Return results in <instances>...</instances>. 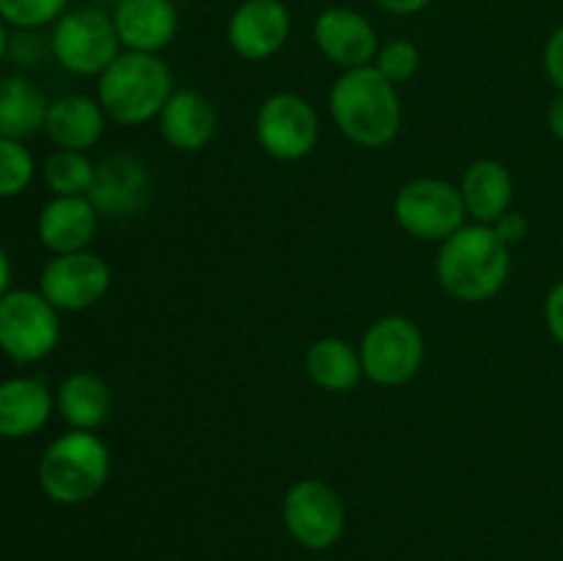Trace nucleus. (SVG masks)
<instances>
[{
  "instance_id": "1",
  "label": "nucleus",
  "mask_w": 563,
  "mask_h": 561,
  "mask_svg": "<svg viewBox=\"0 0 563 561\" xmlns=\"http://www.w3.org/2000/svg\"><path fill=\"white\" fill-rule=\"evenodd\" d=\"M511 273V248L493 226L471 223L440 242L438 280L454 300L484 302L498 295Z\"/></svg>"
},
{
  "instance_id": "2",
  "label": "nucleus",
  "mask_w": 563,
  "mask_h": 561,
  "mask_svg": "<svg viewBox=\"0 0 563 561\" xmlns=\"http://www.w3.org/2000/svg\"><path fill=\"white\" fill-rule=\"evenodd\" d=\"M330 116L344 138L363 148H383L399 135L401 102L394 82L372 66L346 69L330 88Z\"/></svg>"
},
{
  "instance_id": "3",
  "label": "nucleus",
  "mask_w": 563,
  "mask_h": 561,
  "mask_svg": "<svg viewBox=\"0 0 563 561\" xmlns=\"http://www.w3.org/2000/svg\"><path fill=\"white\" fill-rule=\"evenodd\" d=\"M97 80V99L104 116L124 127L157 119L174 94V75L154 53L124 50Z\"/></svg>"
},
{
  "instance_id": "4",
  "label": "nucleus",
  "mask_w": 563,
  "mask_h": 561,
  "mask_svg": "<svg viewBox=\"0 0 563 561\" xmlns=\"http://www.w3.org/2000/svg\"><path fill=\"white\" fill-rule=\"evenodd\" d=\"M110 479V451L102 438L69 429L44 449L38 460V487L53 504L80 506L97 498Z\"/></svg>"
},
{
  "instance_id": "5",
  "label": "nucleus",
  "mask_w": 563,
  "mask_h": 561,
  "mask_svg": "<svg viewBox=\"0 0 563 561\" xmlns=\"http://www.w3.org/2000/svg\"><path fill=\"white\" fill-rule=\"evenodd\" d=\"M49 53L71 75L99 77L124 50L108 11L77 6L53 25Z\"/></svg>"
},
{
  "instance_id": "6",
  "label": "nucleus",
  "mask_w": 563,
  "mask_h": 561,
  "mask_svg": "<svg viewBox=\"0 0 563 561\" xmlns=\"http://www.w3.org/2000/svg\"><path fill=\"white\" fill-rule=\"evenodd\" d=\"M58 308L33 289H9L0 297V352L14 363H38L60 341Z\"/></svg>"
},
{
  "instance_id": "7",
  "label": "nucleus",
  "mask_w": 563,
  "mask_h": 561,
  "mask_svg": "<svg viewBox=\"0 0 563 561\" xmlns=\"http://www.w3.org/2000/svg\"><path fill=\"white\" fill-rule=\"evenodd\" d=\"M357 350H361L363 377L385 388L410 383L421 372L423 355H427L421 328L401 314L377 319L363 333Z\"/></svg>"
},
{
  "instance_id": "8",
  "label": "nucleus",
  "mask_w": 563,
  "mask_h": 561,
  "mask_svg": "<svg viewBox=\"0 0 563 561\" xmlns=\"http://www.w3.org/2000/svg\"><path fill=\"white\" fill-rule=\"evenodd\" d=\"M396 223L423 242H443L465 226L467 209L460 187L438 176L412 179L396 193Z\"/></svg>"
},
{
  "instance_id": "9",
  "label": "nucleus",
  "mask_w": 563,
  "mask_h": 561,
  "mask_svg": "<svg viewBox=\"0 0 563 561\" xmlns=\"http://www.w3.org/2000/svg\"><path fill=\"white\" fill-rule=\"evenodd\" d=\"M284 526L306 550H328L344 537L346 506L322 479H300L284 495Z\"/></svg>"
},
{
  "instance_id": "10",
  "label": "nucleus",
  "mask_w": 563,
  "mask_h": 561,
  "mask_svg": "<svg viewBox=\"0 0 563 561\" xmlns=\"http://www.w3.org/2000/svg\"><path fill=\"white\" fill-rule=\"evenodd\" d=\"M256 141L269 157L297 163L319 143V116L306 97L291 91L273 94L256 113Z\"/></svg>"
},
{
  "instance_id": "11",
  "label": "nucleus",
  "mask_w": 563,
  "mask_h": 561,
  "mask_svg": "<svg viewBox=\"0 0 563 561\" xmlns=\"http://www.w3.org/2000/svg\"><path fill=\"white\" fill-rule=\"evenodd\" d=\"M113 284L108 262L93 251L53 256L38 275V292L64 314H80L104 300Z\"/></svg>"
},
{
  "instance_id": "12",
  "label": "nucleus",
  "mask_w": 563,
  "mask_h": 561,
  "mask_svg": "<svg viewBox=\"0 0 563 561\" xmlns=\"http://www.w3.org/2000/svg\"><path fill=\"white\" fill-rule=\"evenodd\" d=\"M152 174L135 154H110L93 170L88 201L104 218H135L152 201Z\"/></svg>"
},
{
  "instance_id": "13",
  "label": "nucleus",
  "mask_w": 563,
  "mask_h": 561,
  "mask_svg": "<svg viewBox=\"0 0 563 561\" xmlns=\"http://www.w3.org/2000/svg\"><path fill=\"white\" fill-rule=\"evenodd\" d=\"M291 36V14L284 0H245L225 25V38L240 58L269 61Z\"/></svg>"
},
{
  "instance_id": "14",
  "label": "nucleus",
  "mask_w": 563,
  "mask_h": 561,
  "mask_svg": "<svg viewBox=\"0 0 563 561\" xmlns=\"http://www.w3.org/2000/svg\"><path fill=\"white\" fill-rule=\"evenodd\" d=\"M313 44L341 69L372 66L379 53V38L366 14L350 6H330L313 20Z\"/></svg>"
},
{
  "instance_id": "15",
  "label": "nucleus",
  "mask_w": 563,
  "mask_h": 561,
  "mask_svg": "<svg viewBox=\"0 0 563 561\" xmlns=\"http://www.w3.org/2000/svg\"><path fill=\"white\" fill-rule=\"evenodd\" d=\"M99 218L88 196H53L36 220L38 242L53 256L88 251L99 229Z\"/></svg>"
},
{
  "instance_id": "16",
  "label": "nucleus",
  "mask_w": 563,
  "mask_h": 561,
  "mask_svg": "<svg viewBox=\"0 0 563 561\" xmlns=\"http://www.w3.org/2000/svg\"><path fill=\"white\" fill-rule=\"evenodd\" d=\"M110 16L121 47L132 53L159 55L179 31L174 0H119Z\"/></svg>"
},
{
  "instance_id": "17",
  "label": "nucleus",
  "mask_w": 563,
  "mask_h": 561,
  "mask_svg": "<svg viewBox=\"0 0 563 561\" xmlns=\"http://www.w3.org/2000/svg\"><path fill=\"white\" fill-rule=\"evenodd\" d=\"M157 119L165 143L179 152H201L218 135V110L209 97L192 88L170 94Z\"/></svg>"
},
{
  "instance_id": "18",
  "label": "nucleus",
  "mask_w": 563,
  "mask_h": 561,
  "mask_svg": "<svg viewBox=\"0 0 563 561\" xmlns=\"http://www.w3.org/2000/svg\"><path fill=\"white\" fill-rule=\"evenodd\" d=\"M104 124H108V116L99 99L86 97V94H66L49 102L44 132L58 148L88 152L102 141Z\"/></svg>"
},
{
  "instance_id": "19",
  "label": "nucleus",
  "mask_w": 563,
  "mask_h": 561,
  "mask_svg": "<svg viewBox=\"0 0 563 561\" xmlns=\"http://www.w3.org/2000/svg\"><path fill=\"white\" fill-rule=\"evenodd\" d=\"M53 407V394L38 377L3 380L0 383V438H31L49 421Z\"/></svg>"
},
{
  "instance_id": "20",
  "label": "nucleus",
  "mask_w": 563,
  "mask_h": 561,
  "mask_svg": "<svg viewBox=\"0 0 563 561\" xmlns=\"http://www.w3.org/2000/svg\"><path fill=\"white\" fill-rule=\"evenodd\" d=\"M460 193L473 223L495 226L511 209L515 182L509 168L498 160H476L462 176Z\"/></svg>"
},
{
  "instance_id": "21",
  "label": "nucleus",
  "mask_w": 563,
  "mask_h": 561,
  "mask_svg": "<svg viewBox=\"0 0 563 561\" xmlns=\"http://www.w3.org/2000/svg\"><path fill=\"white\" fill-rule=\"evenodd\" d=\"M110 405H113V396H110L108 383L93 372L69 374L55 391V410L71 429H82V432H97L108 421Z\"/></svg>"
},
{
  "instance_id": "22",
  "label": "nucleus",
  "mask_w": 563,
  "mask_h": 561,
  "mask_svg": "<svg viewBox=\"0 0 563 561\" xmlns=\"http://www.w3.org/2000/svg\"><path fill=\"white\" fill-rule=\"evenodd\" d=\"M49 99L25 75L0 77V135L25 141L44 130Z\"/></svg>"
},
{
  "instance_id": "23",
  "label": "nucleus",
  "mask_w": 563,
  "mask_h": 561,
  "mask_svg": "<svg viewBox=\"0 0 563 561\" xmlns=\"http://www.w3.org/2000/svg\"><path fill=\"white\" fill-rule=\"evenodd\" d=\"M306 372L313 385L333 394H346L363 380L361 350L339 336H322L306 352Z\"/></svg>"
},
{
  "instance_id": "24",
  "label": "nucleus",
  "mask_w": 563,
  "mask_h": 561,
  "mask_svg": "<svg viewBox=\"0 0 563 561\" xmlns=\"http://www.w3.org/2000/svg\"><path fill=\"white\" fill-rule=\"evenodd\" d=\"M93 170L97 165L86 157V152L58 148L44 160L42 176L53 196H88L93 185Z\"/></svg>"
},
{
  "instance_id": "25",
  "label": "nucleus",
  "mask_w": 563,
  "mask_h": 561,
  "mask_svg": "<svg viewBox=\"0 0 563 561\" xmlns=\"http://www.w3.org/2000/svg\"><path fill=\"white\" fill-rule=\"evenodd\" d=\"M69 11V0H0V20L16 31L55 25Z\"/></svg>"
},
{
  "instance_id": "26",
  "label": "nucleus",
  "mask_w": 563,
  "mask_h": 561,
  "mask_svg": "<svg viewBox=\"0 0 563 561\" xmlns=\"http://www.w3.org/2000/svg\"><path fill=\"white\" fill-rule=\"evenodd\" d=\"M36 176L33 154L22 146V141L0 135V198H14L27 190Z\"/></svg>"
},
{
  "instance_id": "27",
  "label": "nucleus",
  "mask_w": 563,
  "mask_h": 561,
  "mask_svg": "<svg viewBox=\"0 0 563 561\" xmlns=\"http://www.w3.org/2000/svg\"><path fill=\"white\" fill-rule=\"evenodd\" d=\"M418 66H421V53L410 38H390L388 44L379 47L377 58H374V69L394 86L410 80Z\"/></svg>"
},
{
  "instance_id": "28",
  "label": "nucleus",
  "mask_w": 563,
  "mask_h": 561,
  "mask_svg": "<svg viewBox=\"0 0 563 561\" xmlns=\"http://www.w3.org/2000/svg\"><path fill=\"white\" fill-rule=\"evenodd\" d=\"M544 72H548L550 82L563 91V25L555 28L544 44Z\"/></svg>"
},
{
  "instance_id": "29",
  "label": "nucleus",
  "mask_w": 563,
  "mask_h": 561,
  "mask_svg": "<svg viewBox=\"0 0 563 561\" xmlns=\"http://www.w3.org/2000/svg\"><path fill=\"white\" fill-rule=\"evenodd\" d=\"M42 44H38L36 31H20L16 36L9 38V55L22 66L36 64L38 55H42Z\"/></svg>"
},
{
  "instance_id": "30",
  "label": "nucleus",
  "mask_w": 563,
  "mask_h": 561,
  "mask_svg": "<svg viewBox=\"0 0 563 561\" xmlns=\"http://www.w3.org/2000/svg\"><path fill=\"white\" fill-rule=\"evenodd\" d=\"M544 322H548L550 336L563 346V278L550 289L544 300Z\"/></svg>"
},
{
  "instance_id": "31",
  "label": "nucleus",
  "mask_w": 563,
  "mask_h": 561,
  "mask_svg": "<svg viewBox=\"0 0 563 561\" xmlns=\"http://www.w3.org/2000/svg\"><path fill=\"white\" fill-rule=\"evenodd\" d=\"M495 231H498V237L500 240L506 242V245H517V242L522 240V237H526V231H528V223H526V218H522V215H517V212H506L504 218L498 220V223L493 226Z\"/></svg>"
},
{
  "instance_id": "32",
  "label": "nucleus",
  "mask_w": 563,
  "mask_h": 561,
  "mask_svg": "<svg viewBox=\"0 0 563 561\" xmlns=\"http://www.w3.org/2000/svg\"><path fill=\"white\" fill-rule=\"evenodd\" d=\"M374 3H377L383 11H388V14L410 16V14H418V11L427 9L432 0H374Z\"/></svg>"
},
{
  "instance_id": "33",
  "label": "nucleus",
  "mask_w": 563,
  "mask_h": 561,
  "mask_svg": "<svg viewBox=\"0 0 563 561\" xmlns=\"http://www.w3.org/2000/svg\"><path fill=\"white\" fill-rule=\"evenodd\" d=\"M548 127H550V132H553V138H559V141L563 143V91H559V97L550 102Z\"/></svg>"
},
{
  "instance_id": "34",
  "label": "nucleus",
  "mask_w": 563,
  "mask_h": 561,
  "mask_svg": "<svg viewBox=\"0 0 563 561\" xmlns=\"http://www.w3.org/2000/svg\"><path fill=\"white\" fill-rule=\"evenodd\" d=\"M9 286H11V258L9 253H5V248L0 245V297L9 292Z\"/></svg>"
},
{
  "instance_id": "35",
  "label": "nucleus",
  "mask_w": 563,
  "mask_h": 561,
  "mask_svg": "<svg viewBox=\"0 0 563 561\" xmlns=\"http://www.w3.org/2000/svg\"><path fill=\"white\" fill-rule=\"evenodd\" d=\"M9 31H5V22L0 20V64H3V58L9 55Z\"/></svg>"
},
{
  "instance_id": "36",
  "label": "nucleus",
  "mask_w": 563,
  "mask_h": 561,
  "mask_svg": "<svg viewBox=\"0 0 563 561\" xmlns=\"http://www.w3.org/2000/svg\"><path fill=\"white\" fill-rule=\"evenodd\" d=\"M104 3H113L115 6V3H119V0H91V6H97V9H102Z\"/></svg>"
},
{
  "instance_id": "37",
  "label": "nucleus",
  "mask_w": 563,
  "mask_h": 561,
  "mask_svg": "<svg viewBox=\"0 0 563 561\" xmlns=\"http://www.w3.org/2000/svg\"><path fill=\"white\" fill-rule=\"evenodd\" d=\"M174 3H176V0H174Z\"/></svg>"
}]
</instances>
